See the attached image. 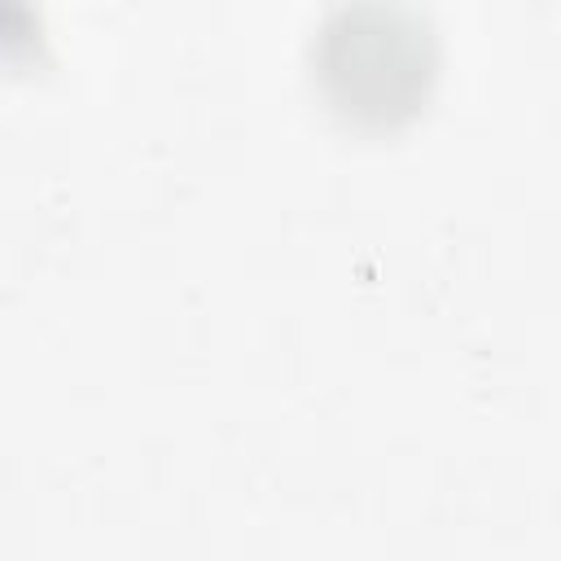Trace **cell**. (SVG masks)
Here are the masks:
<instances>
[{"label":"cell","instance_id":"1","mask_svg":"<svg viewBox=\"0 0 561 561\" xmlns=\"http://www.w3.org/2000/svg\"><path fill=\"white\" fill-rule=\"evenodd\" d=\"M320 105L355 131H399L434 96L438 35L412 0H333L307 44Z\"/></svg>","mask_w":561,"mask_h":561}]
</instances>
